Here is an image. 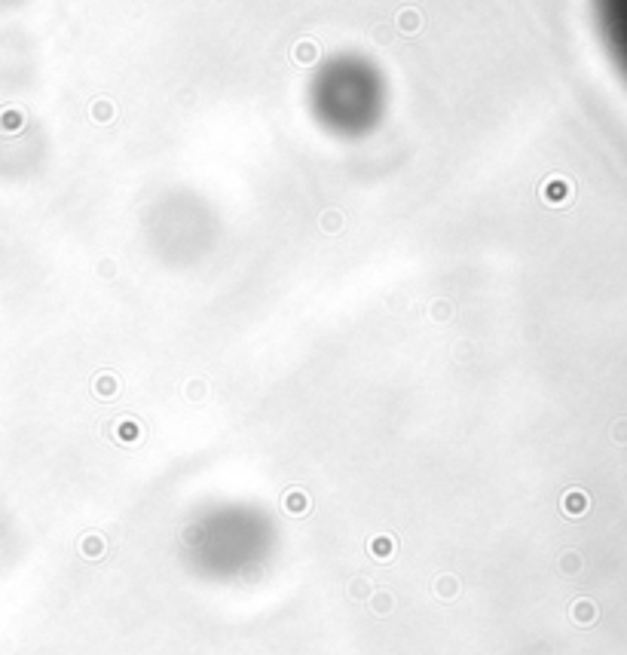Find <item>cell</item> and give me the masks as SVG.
Segmentation results:
<instances>
[{
	"label": "cell",
	"mask_w": 627,
	"mask_h": 655,
	"mask_svg": "<svg viewBox=\"0 0 627 655\" xmlns=\"http://www.w3.org/2000/svg\"><path fill=\"white\" fill-rule=\"evenodd\" d=\"M309 117L334 138L358 141L380 129L389 111V80L365 55H331L309 80Z\"/></svg>",
	"instance_id": "obj_1"
},
{
	"label": "cell",
	"mask_w": 627,
	"mask_h": 655,
	"mask_svg": "<svg viewBox=\"0 0 627 655\" xmlns=\"http://www.w3.org/2000/svg\"><path fill=\"white\" fill-rule=\"evenodd\" d=\"M597 12H600L603 31L615 49L618 61L627 70V0H594Z\"/></svg>",
	"instance_id": "obj_2"
}]
</instances>
